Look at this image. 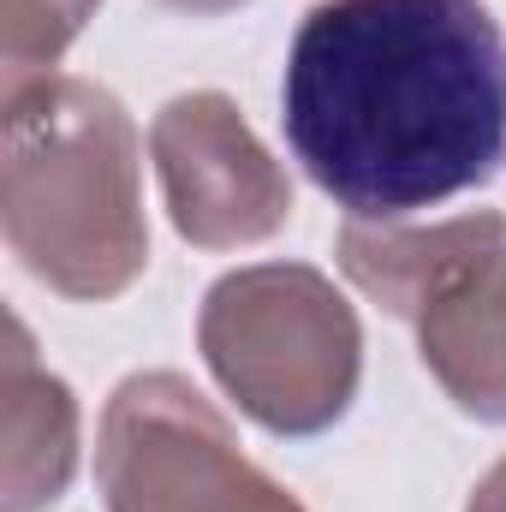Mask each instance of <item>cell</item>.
<instances>
[{
	"instance_id": "1",
	"label": "cell",
	"mask_w": 506,
	"mask_h": 512,
	"mask_svg": "<svg viewBox=\"0 0 506 512\" xmlns=\"http://www.w3.org/2000/svg\"><path fill=\"white\" fill-rule=\"evenodd\" d=\"M280 126L352 221L435 209L506 155L501 18L483 0H322L292 36Z\"/></svg>"
},
{
	"instance_id": "2",
	"label": "cell",
	"mask_w": 506,
	"mask_h": 512,
	"mask_svg": "<svg viewBox=\"0 0 506 512\" xmlns=\"http://www.w3.org/2000/svg\"><path fill=\"white\" fill-rule=\"evenodd\" d=\"M0 221L12 256L60 298H120L149 262L137 126L90 78L6 90Z\"/></svg>"
},
{
	"instance_id": "3",
	"label": "cell",
	"mask_w": 506,
	"mask_h": 512,
	"mask_svg": "<svg viewBox=\"0 0 506 512\" xmlns=\"http://www.w3.org/2000/svg\"><path fill=\"white\" fill-rule=\"evenodd\" d=\"M197 346L215 382L268 435H322L352 411L364 334L334 280L310 262H256L209 286Z\"/></svg>"
},
{
	"instance_id": "4",
	"label": "cell",
	"mask_w": 506,
	"mask_h": 512,
	"mask_svg": "<svg viewBox=\"0 0 506 512\" xmlns=\"http://www.w3.org/2000/svg\"><path fill=\"white\" fill-rule=\"evenodd\" d=\"M108 512H304L239 453L227 417L173 370L114 387L96 441Z\"/></svg>"
},
{
	"instance_id": "5",
	"label": "cell",
	"mask_w": 506,
	"mask_h": 512,
	"mask_svg": "<svg viewBox=\"0 0 506 512\" xmlns=\"http://www.w3.org/2000/svg\"><path fill=\"white\" fill-rule=\"evenodd\" d=\"M167 221L197 251L262 245L292 221V179L221 90L173 96L149 126Z\"/></svg>"
},
{
	"instance_id": "6",
	"label": "cell",
	"mask_w": 506,
	"mask_h": 512,
	"mask_svg": "<svg viewBox=\"0 0 506 512\" xmlns=\"http://www.w3.org/2000/svg\"><path fill=\"white\" fill-rule=\"evenodd\" d=\"M417 352L459 411L506 423V239L417 310Z\"/></svg>"
},
{
	"instance_id": "7",
	"label": "cell",
	"mask_w": 506,
	"mask_h": 512,
	"mask_svg": "<svg viewBox=\"0 0 506 512\" xmlns=\"http://www.w3.org/2000/svg\"><path fill=\"white\" fill-rule=\"evenodd\" d=\"M0 447H6L0 512H42L66 495L78 465V405H72V387L30 358L24 322H12L6 376H0Z\"/></svg>"
},
{
	"instance_id": "8",
	"label": "cell",
	"mask_w": 506,
	"mask_h": 512,
	"mask_svg": "<svg viewBox=\"0 0 506 512\" xmlns=\"http://www.w3.org/2000/svg\"><path fill=\"white\" fill-rule=\"evenodd\" d=\"M506 221L501 215H459L441 227H399V221H352L340 233V268L346 280L381 304L399 322H417V310L471 262L477 251L501 245Z\"/></svg>"
},
{
	"instance_id": "9",
	"label": "cell",
	"mask_w": 506,
	"mask_h": 512,
	"mask_svg": "<svg viewBox=\"0 0 506 512\" xmlns=\"http://www.w3.org/2000/svg\"><path fill=\"white\" fill-rule=\"evenodd\" d=\"M102 0H0V60L6 90H24L36 78H54L60 54L78 42Z\"/></svg>"
},
{
	"instance_id": "10",
	"label": "cell",
	"mask_w": 506,
	"mask_h": 512,
	"mask_svg": "<svg viewBox=\"0 0 506 512\" xmlns=\"http://www.w3.org/2000/svg\"><path fill=\"white\" fill-rule=\"evenodd\" d=\"M465 512H506V459L477 483V489H471V507Z\"/></svg>"
},
{
	"instance_id": "11",
	"label": "cell",
	"mask_w": 506,
	"mask_h": 512,
	"mask_svg": "<svg viewBox=\"0 0 506 512\" xmlns=\"http://www.w3.org/2000/svg\"><path fill=\"white\" fill-rule=\"evenodd\" d=\"M161 6L191 12V18H215V12H233V6H245V0H161Z\"/></svg>"
}]
</instances>
